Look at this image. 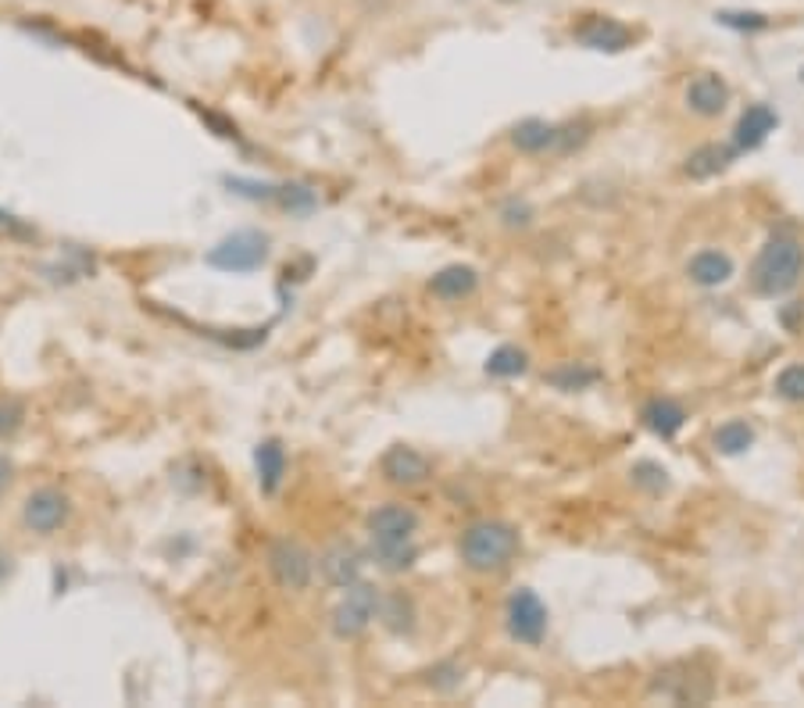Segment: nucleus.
Instances as JSON below:
<instances>
[{
  "mask_svg": "<svg viewBox=\"0 0 804 708\" xmlns=\"http://www.w3.org/2000/svg\"><path fill=\"white\" fill-rule=\"evenodd\" d=\"M366 526H369V537H372V559L379 562V569H387V572L412 569V562L419 559V548H415L419 516H415V508H408L401 501H387L372 511Z\"/></svg>",
  "mask_w": 804,
  "mask_h": 708,
  "instance_id": "obj_1",
  "label": "nucleus"
},
{
  "mask_svg": "<svg viewBox=\"0 0 804 708\" xmlns=\"http://www.w3.org/2000/svg\"><path fill=\"white\" fill-rule=\"evenodd\" d=\"M804 273V247L797 236L776 233L765 240V247L758 251L751 265V286L762 297H783L801 283Z\"/></svg>",
  "mask_w": 804,
  "mask_h": 708,
  "instance_id": "obj_2",
  "label": "nucleus"
},
{
  "mask_svg": "<svg viewBox=\"0 0 804 708\" xmlns=\"http://www.w3.org/2000/svg\"><path fill=\"white\" fill-rule=\"evenodd\" d=\"M458 551H462V562L473 572H500L511 566L515 554H519V530L500 519L473 522L462 533Z\"/></svg>",
  "mask_w": 804,
  "mask_h": 708,
  "instance_id": "obj_3",
  "label": "nucleus"
},
{
  "mask_svg": "<svg viewBox=\"0 0 804 708\" xmlns=\"http://www.w3.org/2000/svg\"><path fill=\"white\" fill-rule=\"evenodd\" d=\"M505 623H508L511 641H519V644L537 647L543 637H548V609H543V601L529 591V587H519V591L508 598Z\"/></svg>",
  "mask_w": 804,
  "mask_h": 708,
  "instance_id": "obj_4",
  "label": "nucleus"
},
{
  "mask_svg": "<svg viewBox=\"0 0 804 708\" xmlns=\"http://www.w3.org/2000/svg\"><path fill=\"white\" fill-rule=\"evenodd\" d=\"M379 609H383V601H379V591L369 583H351L347 587L343 601L332 612V630H337L340 637H358L366 634L372 626V620H379Z\"/></svg>",
  "mask_w": 804,
  "mask_h": 708,
  "instance_id": "obj_5",
  "label": "nucleus"
},
{
  "mask_svg": "<svg viewBox=\"0 0 804 708\" xmlns=\"http://www.w3.org/2000/svg\"><path fill=\"white\" fill-rule=\"evenodd\" d=\"M265 258H268V240L254 230L225 236L222 244L208 254V262L222 268V273H251V268H257Z\"/></svg>",
  "mask_w": 804,
  "mask_h": 708,
  "instance_id": "obj_6",
  "label": "nucleus"
},
{
  "mask_svg": "<svg viewBox=\"0 0 804 708\" xmlns=\"http://www.w3.org/2000/svg\"><path fill=\"white\" fill-rule=\"evenodd\" d=\"M268 569L283 591H305L315 577V559L305 545L297 540H276L268 548Z\"/></svg>",
  "mask_w": 804,
  "mask_h": 708,
  "instance_id": "obj_7",
  "label": "nucleus"
},
{
  "mask_svg": "<svg viewBox=\"0 0 804 708\" xmlns=\"http://www.w3.org/2000/svg\"><path fill=\"white\" fill-rule=\"evenodd\" d=\"M572 36L590 51H609V54L633 47V40H636L633 29L626 22L612 19V14H586V19L572 29Z\"/></svg>",
  "mask_w": 804,
  "mask_h": 708,
  "instance_id": "obj_8",
  "label": "nucleus"
},
{
  "mask_svg": "<svg viewBox=\"0 0 804 708\" xmlns=\"http://www.w3.org/2000/svg\"><path fill=\"white\" fill-rule=\"evenodd\" d=\"M68 511H72V505H68V497L62 494V490H54V487H40V490H33L25 497V508H22V519H25V526L33 533H54V530H62V526L68 522Z\"/></svg>",
  "mask_w": 804,
  "mask_h": 708,
  "instance_id": "obj_9",
  "label": "nucleus"
},
{
  "mask_svg": "<svg viewBox=\"0 0 804 708\" xmlns=\"http://www.w3.org/2000/svg\"><path fill=\"white\" fill-rule=\"evenodd\" d=\"M687 108L701 118H719L730 104V83L722 80L719 72H697L687 83Z\"/></svg>",
  "mask_w": 804,
  "mask_h": 708,
  "instance_id": "obj_10",
  "label": "nucleus"
},
{
  "mask_svg": "<svg viewBox=\"0 0 804 708\" xmlns=\"http://www.w3.org/2000/svg\"><path fill=\"white\" fill-rule=\"evenodd\" d=\"M383 476L393 487H419L433 476V465H430L426 455H419L415 447L398 444L383 455Z\"/></svg>",
  "mask_w": 804,
  "mask_h": 708,
  "instance_id": "obj_11",
  "label": "nucleus"
},
{
  "mask_svg": "<svg viewBox=\"0 0 804 708\" xmlns=\"http://www.w3.org/2000/svg\"><path fill=\"white\" fill-rule=\"evenodd\" d=\"M776 126H780V115L772 112L769 104H751V108L743 112L737 118V126H733V147H737V155L762 147L772 137V133H776Z\"/></svg>",
  "mask_w": 804,
  "mask_h": 708,
  "instance_id": "obj_12",
  "label": "nucleus"
},
{
  "mask_svg": "<svg viewBox=\"0 0 804 708\" xmlns=\"http://www.w3.org/2000/svg\"><path fill=\"white\" fill-rule=\"evenodd\" d=\"M641 423L655 436H662V441H673V436L687 426V412H683V404L673 398H650L641 409Z\"/></svg>",
  "mask_w": 804,
  "mask_h": 708,
  "instance_id": "obj_13",
  "label": "nucleus"
},
{
  "mask_svg": "<svg viewBox=\"0 0 804 708\" xmlns=\"http://www.w3.org/2000/svg\"><path fill=\"white\" fill-rule=\"evenodd\" d=\"M687 276L697 286H722L733 279V258L726 251H697L694 258L687 262Z\"/></svg>",
  "mask_w": 804,
  "mask_h": 708,
  "instance_id": "obj_14",
  "label": "nucleus"
},
{
  "mask_svg": "<svg viewBox=\"0 0 804 708\" xmlns=\"http://www.w3.org/2000/svg\"><path fill=\"white\" fill-rule=\"evenodd\" d=\"M561 140H565V133L551 123H543V118H526V123L511 129V144L519 147L522 155H543V150L558 147Z\"/></svg>",
  "mask_w": 804,
  "mask_h": 708,
  "instance_id": "obj_15",
  "label": "nucleus"
},
{
  "mask_svg": "<svg viewBox=\"0 0 804 708\" xmlns=\"http://www.w3.org/2000/svg\"><path fill=\"white\" fill-rule=\"evenodd\" d=\"M318 569H322V577L332 583V587H351L358 583V572H361V554L355 548H347V545H337V548H329L322 554V562H318Z\"/></svg>",
  "mask_w": 804,
  "mask_h": 708,
  "instance_id": "obj_16",
  "label": "nucleus"
},
{
  "mask_svg": "<svg viewBox=\"0 0 804 708\" xmlns=\"http://www.w3.org/2000/svg\"><path fill=\"white\" fill-rule=\"evenodd\" d=\"M479 286V273L473 265H447L444 273H436L433 283H430V290L436 297H444V300H462L468 297Z\"/></svg>",
  "mask_w": 804,
  "mask_h": 708,
  "instance_id": "obj_17",
  "label": "nucleus"
},
{
  "mask_svg": "<svg viewBox=\"0 0 804 708\" xmlns=\"http://www.w3.org/2000/svg\"><path fill=\"white\" fill-rule=\"evenodd\" d=\"M737 158V147L730 144H705L697 147L694 155L687 158V176L694 179H708V176H719L722 169H730V161Z\"/></svg>",
  "mask_w": 804,
  "mask_h": 708,
  "instance_id": "obj_18",
  "label": "nucleus"
},
{
  "mask_svg": "<svg viewBox=\"0 0 804 708\" xmlns=\"http://www.w3.org/2000/svg\"><path fill=\"white\" fill-rule=\"evenodd\" d=\"M286 476V451L279 441H265L257 447V479H262L265 494H276Z\"/></svg>",
  "mask_w": 804,
  "mask_h": 708,
  "instance_id": "obj_19",
  "label": "nucleus"
},
{
  "mask_svg": "<svg viewBox=\"0 0 804 708\" xmlns=\"http://www.w3.org/2000/svg\"><path fill=\"white\" fill-rule=\"evenodd\" d=\"M751 444H754V430L743 419H730V423H722L716 430V451H722V455H743Z\"/></svg>",
  "mask_w": 804,
  "mask_h": 708,
  "instance_id": "obj_20",
  "label": "nucleus"
},
{
  "mask_svg": "<svg viewBox=\"0 0 804 708\" xmlns=\"http://www.w3.org/2000/svg\"><path fill=\"white\" fill-rule=\"evenodd\" d=\"M529 366V358L526 351L519 348H497L490 358H487V372L490 376H500V380H511V376H522Z\"/></svg>",
  "mask_w": 804,
  "mask_h": 708,
  "instance_id": "obj_21",
  "label": "nucleus"
},
{
  "mask_svg": "<svg viewBox=\"0 0 804 708\" xmlns=\"http://www.w3.org/2000/svg\"><path fill=\"white\" fill-rule=\"evenodd\" d=\"M776 394L791 404H804V361H794L776 376Z\"/></svg>",
  "mask_w": 804,
  "mask_h": 708,
  "instance_id": "obj_22",
  "label": "nucleus"
},
{
  "mask_svg": "<svg viewBox=\"0 0 804 708\" xmlns=\"http://www.w3.org/2000/svg\"><path fill=\"white\" fill-rule=\"evenodd\" d=\"M633 479L641 487H647V490H665V487H669V473H665L662 465H655V462H641V465H636Z\"/></svg>",
  "mask_w": 804,
  "mask_h": 708,
  "instance_id": "obj_23",
  "label": "nucleus"
},
{
  "mask_svg": "<svg viewBox=\"0 0 804 708\" xmlns=\"http://www.w3.org/2000/svg\"><path fill=\"white\" fill-rule=\"evenodd\" d=\"M716 19H719L722 25H730V29H769V19H765V14H754V11H748V14L722 11V14H716Z\"/></svg>",
  "mask_w": 804,
  "mask_h": 708,
  "instance_id": "obj_24",
  "label": "nucleus"
},
{
  "mask_svg": "<svg viewBox=\"0 0 804 708\" xmlns=\"http://www.w3.org/2000/svg\"><path fill=\"white\" fill-rule=\"evenodd\" d=\"M11 473H14V469H11V462H8V458H0V494L8 490V484H11Z\"/></svg>",
  "mask_w": 804,
  "mask_h": 708,
  "instance_id": "obj_25",
  "label": "nucleus"
},
{
  "mask_svg": "<svg viewBox=\"0 0 804 708\" xmlns=\"http://www.w3.org/2000/svg\"><path fill=\"white\" fill-rule=\"evenodd\" d=\"M8 562H11V559H8V554H4V551H0V577H4V572L11 569Z\"/></svg>",
  "mask_w": 804,
  "mask_h": 708,
  "instance_id": "obj_26",
  "label": "nucleus"
}]
</instances>
